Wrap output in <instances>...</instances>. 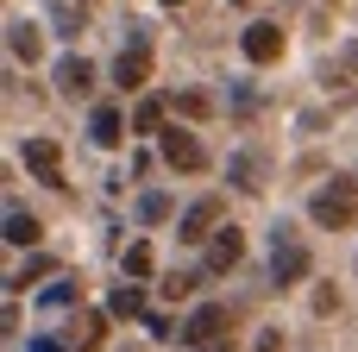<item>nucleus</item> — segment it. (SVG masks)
<instances>
[{
    "mask_svg": "<svg viewBox=\"0 0 358 352\" xmlns=\"http://www.w3.org/2000/svg\"><path fill=\"white\" fill-rule=\"evenodd\" d=\"M57 88L76 101V94H88V88H94V69H88L82 57H63V63H57Z\"/></svg>",
    "mask_w": 358,
    "mask_h": 352,
    "instance_id": "obj_9",
    "label": "nucleus"
},
{
    "mask_svg": "<svg viewBox=\"0 0 358 352\" xmlns=\"http://www.w3.org/2000/svg\"><path fill=\"white\" fill-rule=\"evenodd\" d=\"M126 271L145 277V271H151V246H126Z\"/></svg>",
    "mask_w": 358,
    "mask_h": 352,
    "instance_id": "obj_16",
    "label": "nucleus"
},
{
    "mask_svg": "<svg viewBox=\"0 0 358 352\" xmlns=\"http://www.w3.org/2000/svg\"><path fill=\"white\" fill-rule=\"evenodd\" d=\"M308 214H315L327 233H334V227H352V220H358V183H352V176H327V189H315Z\"/></svg>",
    "mask_w": 358,
    "mask_h": 352,
    "instance_id": "obj_1",
    "label": "nucleus"
},
{
    "mask_svg": "<svg viewBox=\"0 0 358 352\" xmlns=\"http://www.w3.org/2000/svg\"><path fill=\"white\" fill-rule=\"evenodd\" d=\"M132 126H138V132H157V126H164V101H157V94L138 101V120H132Z\"/></svg>",
    "mask_w": 358,
    "mask_h": 352,
    "instance_id": "obj_15",
    "label": "nucleus"
},
{
    "mask_svg": "<svg viewBox=\"0 0 358 352\" xmlns=\"http://www.w3.org/2000/svg\"><path fill=\"white\" fill-rule=\"evenodd\" d=\"M6 50H13L19 63H31V57H38V25H25V19H13V25H6Z\"/></svg>",
    "mask_w": 358,
    "mask_h": 352,
    "instance_id": "obj_10",
    "label": "nucleus"
},
{
    "mask_svg": "<svg viewBox=\"0 0 358 352\" xmlns=\"http://www.w3.org/2000/svg\"><path fill=\"white\" fill-rule=\"evenodd\" d=\"M25 352H57V346H50V340H31V346H25Z\"/></svg>",
    "mask_w": 358,
    "mask_h": 352,
    "instance_id": "obj_20",
    "label": "nucleus"
},
{
    "mask_svg": "<svg viewBox=\"0 0 358 352\" xmlns=\"http://www.w3.org/2000/svg\"><path fill=\"white\" fill-rule=\"evenodd\" d=\"M88 139H94V145H120V113H113V107H94Z\"/></svg>",
    "mask_w": 358,
    "mask_h": 352,
    "instance_id": "obj_12",
    "label": "nucleus"
},
{
    "mask_svg": "<svg viewBox=\"0 0 358 352\" xmlns=\"http://www.w3.org/2000/svg\"><path fill=\"white\" fill-rule=\"evenodd\" d=\"M245 57H252V63H271V57H283V31H277L271 19L245 25Z\"/></svg>",
    "mask_w": 358,
    "mask_h": 352,
    "instance_id": "obj_7",
    "label": "nucleus"
},
{
    "mask_svg": "<svg viewBox=\"0 0 358 352\" xmlns=\"http://www.w3.org/2000/svg\"><path fill=\"white\" fill-rule=\"evenodd\" d=\"M308 271V246L289 233V227H277L271 233V283H296Z\"/></svg>",
    "mask_w": 358,
    "mask_h": 352,
    "instance_id": "obj_2",
    "label": "nucleus"
},
{
    "mask_svg": "<svg viewBox=\"0 0 358 352\" xmlns=\"http://www.w3.org/2000/svg\"><path fill=\"white\" fill-rule=\"evenodd\" d=\"M245 258V233L239 227H220L214 239H208V271H233Z\"/></svg>",
    "mask_w": 358,
    "mask_h": 352,
    "instance_id": "obj_6",
    "label": "nucleus"
},
{
    "mask_svg": "<svg viewBox=\"0 0 358 352\" xmlns=\"http://www.w3.org/2000/svg\"><path fill=\"white\" fill-rule=\"evenodd\" d=\"M6 239H13V246H38V220H31L25 208H6Z\"/></svg>",
    "mask_w": 358,
    "mask_h": 352,
    "instance_id": "obj_13",
    "label": "nucleus"
},
{
    "mask_svg": "<svg viewBox=\"0 0 358 352\" xmlns=\"http://www.w3.org/2000/svg\"><path fill=\"white\" fill-rule=\"evenodd\" d=\"M258 352H283V346H277V334H264V340H258Z\"/></svg>",
    "mask_w": 358,
    "mask_h": 352,
    "instance_id": "obj_19",
    "label": "nucleus"
},
{
    "mask_svg": "<svg viewBox=\"0 0 358 352\" xmlns=\"http://www.w3.org/2000/svg\"><path fill=\"white\" fill-rule=\"evenodd\" d=\"M25 170H31L38 183H63V151H57L50 139H25Z\"/></svg>",
    "mask_w": 358,
    "mask_h": 352,
    "instance_id": "obj_3",
    "label": "nucleus"
},
{
    "mask_svg": "<svg viewBox=\"0 0 358 352\" xmlns=\"http://www.w3.org/2000/svg\"><path fill=\"white\" fill-rule=\"evenodd\" d=\"M145 69H151V57H145V50H120L113 82H120V88H138V82H145Z\"/></svg>",
    "mask_w": 358,
    "mask_h": 352,
    "instance_id": "obj_11",
    "label": "nucleus"
},
{
    "mask_svg": "<svg viewBox=\"0 0 358 352\" xmlns=\"http://www.w3.org/2000/svg\"><path fill=\"white\" fill-rule=\"evenodd\" d=\"M164 214H170L164 195H145V202H138V220H164Z\"/></svg>",
    "mask_w": 358,
    "mask_h": 352,
    "instance_id": "obj_18",
    "label": "nucleus"
},
{
    "mask_svg": "<svg viewBox=\"0 0 358 352\" xmlns=\"http://www.w3.org/2000/svg\"><path fill=\"white\" fill-rule=\"evenodd\" d=\"M107 309H113L120 321H138V315H145V296H138V290H113V302H107Z\"/></svg>",
    "mask_w": 358,
    "mask_h": 352,
    "instance_id": "obj_14",
    "label": "nucleus"
},
{
    "mask_svg": "<svg viewBox=\"0 0 358 352\" xmlns=\"http://www.w3.org/2000/svg\"><path fill=\"white\" fill-rule=\"evenodd\" d=\"M164 6H182V0H164Z\"/></svg>",
    "mask_w": 358,
    "mask_h": 352,
    "instance_id": "obj_21",
    "label": "nucleus"
},
{
    "mask_svg": "<svg viewBox=\"0 0 358 352\" xmlns=\"http://www.w3.org/2000/svg\"><path fill=\"white\" fill-rule=\"evenodd\" d=\"M220 328H227V309H220V302H201V309L189 315V328H182V340H195V346L208 352L214 340H220Z\"/></svg>",
    "mask_w": 358,
    "mask_h": 352,
    "instance_id": "obj_4",
    "label": "nucleus"
},
{
    "mask_svg": "<svg viewBox=\"0 0 358 352\" xmlns=\"http://www.w3.org/2000/svg\"><path fill=\"white\" fill-rule=\"evenodd\" d=\"M164 164H170V170H201L208 151L195 145V132H164Z\"/></svg>",
    "mask_w": 358,
    "mask_h": 352,
    "instance_id": "obj_5",
    "label": "nucleus"
},
{
    "mask_svg": "<svg viewBox=\"0 0 358 352\" xmlns=\"http://www.w3.org/2000/svg\"><path fill=\"white\" fill-rule=\"evenodd\" d=\"M176 113H189V120H201V113H208V94H176Z\"/></svg>",
    "mask_w": 358,
    "mask_h": 352,
    "instance_id": "obj_17",
    "label": "nucleus"
},
{
    "mask_svg": "<svg viewBox=\"0 0 358 352\" xmlns=\"http://www.w3.org/2000/svg\"><path fill=\"white\" fill-rule=\"evenodd\" d=\"M214 220H220V202H214V195H201V202H195V208L182 214V227H176V239H208V233H220Z\"/></svg>",
    "mask_w": 358,
    "mask_h": 352,
    "instance_id": "obj_8",
    "label": "nucleus"
}]
</instances>
